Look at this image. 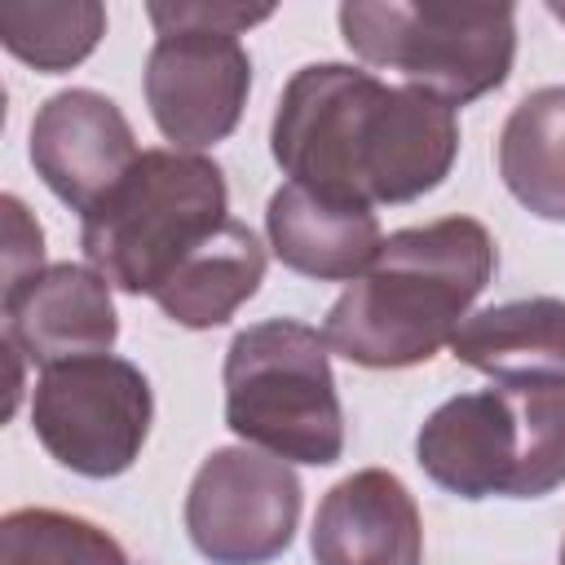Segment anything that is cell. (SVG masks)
Masks as SVG:
<instances>
[{"label":"cell","mask_w":565,"mask_h":565,"mask_svg":"<svg viewBox=\"0 0 565 565\" xmlns=\"http://www.w3.org/2000/svg\"><path fill=\"white\" fill-rule=\"evenodd\" d=\"M269 150L278 168L340 203H411L450 177L455 106L424 88H388L344 62L300 66L278 97Z\"/></svg>","instance_id":"obj_1"},{"label":"cell","mask_w":565,"mask_h":565,"mask_svg":"<svg viewBox=\"0 0 565 565\" xmlns=\"http://www.w3.org/2000/svg\"><path fill=\"white\" fill-rule=\"evenodd\" d=\"M494 278V238L472 216L397 230L322 322L327 349L371 371L428 362Z\"/></svg>","instance_id":"obj_2"},{"label":"cell","mask_w":565,"mask_h":565,"mask_svg":"<svg viewBox=\"0 0 565 565\" xmlns=\"http://www.w3.org/2000/svg\"><path fill=\"white\" fill-rule=\"evenodd\" d=\"M230 221L221 168L194 150H141L124 181L84 212L79 247L93 274L128 296H154L177 265Z\"/></svg>","instance_id":"obj_3"},{"label":"cell","mask_w":565,"mask_h":565,"mask_svg":"<svg viewBox=\"0 0 565 565\" xmlns=\"http://www.w3.org/2000/svg\"><path fill=\"white\" fill-rule=\"evenodd\" d=\"M419 468L459 499H543L565 486V380L499 384L441 402L419 437Z\"/></svg>","instance_id":"obj_4"},{"label":"cell","mask_w":565,"mask_h":565,"mask_svg":"<svg viewBox=\"0 0 565 565\" xmlns=\"http://www.w3.org/2000/svg\"><path fill=\"white\" fill-rule=\"evenodd\" d=\"M225 424L274 459L335 463L344 455V411L327 340L296 318L238 331L225 349Z\"/></svg>","instance_id":"obj_5"},{"label":"cell","mask_w":565,"mask_h":565,"mask_svg":"<svg viewBox=\"0 0 565 565\" xmlns=\"http://www.w3.org/2000/svg\"><path fill=\"white\" fill-rule=\"evenodd\" d=\"M344 44L375 71H393L406 88H424L446 106H463L499 88L516 57L512 4H340Z\"/></svg>","instance_id":"obj_6"},{"label":"cell","mask_w":565,"mask_h":565,"mask_svg":"<svg viewBox=\"0 0 565 565\" xmlns=\"http://www.w3.org/2000/svg\"><path fill=\"white\" fill-rule=\"evenodd\" d=\"M154 419L150 380L110 353L75 358L40 371L31 393V428L40 446L71 472L106 481L137 463Z\"/></svg>","instance_id":"obj_7"},{"label":"cell","mask_w":565,"mask_h":565,"mask_svg":"<svg viewBox=\"0 0 565 565\" xmlns=\"http://www.w3.org/2000/svg\"><path fill=\"white\" fill-rule=\"evenodd\" d=\"M300 521V481L287 459L225 446L203 459L185 494V530L212 565H265L287 552Z\"/></svg>","instance_id":"obj_8"},{"label":"cell","mask_w":565,"mask_h":565,"mask_svg":"<svg viewBox=\"0 0 565 565\" xmlns=\"http://www.w3.org/2000/svg\"><path fill=\"white\" fill-rule=\"evenodd\" d=\"M252 88V57L225 31L159 35L146 57V106L177 150H203L238 128Z\"/></svg>","instance_id":"obj_9"},{"label":"cell","mask_w":565,"mask_h":565,"mask_svg":"<svg viewBox=\"0 0 565 565\" xmlns=\"http://www.w3.org/2000/svg\"><path fill=\"white\" fill-rule=\"evenodd\" d=\"M137 159L141 150L124 110L93 88H66L31 119V163L40 181L79 216L93 212Z\"/></svg>","instance_id":"obj_10"},{"label":"cell","mask_w":565,"mask_h":565,"mask_svg":"<svg viewBox=\"0 0 565 565\" xmlns=\"http://www.w3.org/2000/svg\"><path fill=\"white\" fill-rule=\"evenodd\" d=\"M119 318L110 282L88 265H49L22 287L4 291V344H13L40 371L75 358L110 353Z\"/></svg>","instance_id":"obj_11"},{"label":"cell","mask_w":565,"mask_h":565,"mask_svg":"<svg viewBox=\"0 0 565 565\" xmlns=\"http://www.w3.org/2000/svg\"><path fill=\"white\" fill-rule=\"evenodd\" d=\"M309 547L318 565H419V508L393 472L362 468L327 490L313 516Z\"/></svg>","instance_id":"obj_12"},{"label":"cell","mask_w":565,"mask_h":565,"mask_svg":"<svg viewBox=\"0 0 565 565\" xmlns=\"http://www.w3.org/2000/svg\"><path fill=\"white\" fill-rule=\"evenodd\" d=\"M265 234L274 256L318 282H353L380 252V221L362 203L322 199L296 181L274 190L265 207Z\"/></svg>","instance_id":"obj_13"},{"label":"cell","mask_w":565,"mask_h":565,"mask_svg":"<svg viewBox=\"0 0 565 565\" xmlns=\"http://www.w3.org/2000/svg\"><path fill=\"white\" fill-rule=\"evenodd\" d=\"M450 353L499 384L565 380V300L530 296L468 313Z\"/></svg>","instance_id":"obj_14"},{"label":"cell","mask_w":565,"mask_h":565,"mask_svg":"<svg viewBox=\"0 0 565 565\" xmlns=\"http://www.w3.org/2000/svg\"><path fill=\"white\" fill-rule=\"evenodd\" d=\"M265 278V247L243 221H225L199 252H190L177 274L150 296L177 327L207 331L234 318L243 300L256 296Z\"/></svg>","instance_id":"obj_15"},{"label":"cell","mask_w":565,"mask_h":565,"mask_svg":"<svg viewBox=\"0 0 565 565\" xmlns=\"http://www.w3.org/2000/svg\"><path fill=\"white\" fill-rule=\"evenodd\" d=\"M499 177L508 194L543 216L565 221V88L521 97L499 132Z\"/></svg>","instance_id":"obj_16"},{"label":"cell","mask_w":565,"mask_h":565,"mask_svg":"<svg viewBox=\"0 0 565 565\" xmlns=\"http://www.w3.org/2000/svg\"><path fill=\"white\" fill-rule=\"evenodd\" d=\"M106 35V9L97 0H66V4H0V44L44 71L62 75L79 66L97 40Z\"/></svg>","instance_id":"obj_17"},{"label":"cell","mask_w":565,"mask_h":565,"mask_svg":"<svg viewBox=\"0 0 565 565\" xmlns=\"http://www.w3.org/2000/svg\"><path fill=\"white\" fill-rule=\"evenodd\" d=\"M0 565H132L128 552L93 521L18 508L0 521Z\"/></svg>","instance_id":"obj_18"},{"label":"cell","mask_w":565,"mask_h":565,"mask_svg":"<svg viewBox=\"0 0 565 565\" xmlns=\"http://www.w3.org/2000/svg\"><path fill=\"white\" fill-rule=\"evenodd\" d=\"M159 35L172 31H225L238 35L256 22H265L274 9H243V4H150L146 9Z\"/></svg>","instance_id":"obj_19"},{"label":"cell","mask_w":565,"mask_h":565,"mask_svg":"<svg viewBox=\"0 0 565 565\" xmlns=\"http://www.w3.org/2000/svg\"><path fill=\"white\" fill-rule=\"evenodd\" d=\"M0 207H4V291H13V287H22L26 278L44 274V234H40V225L26 216L22 199L4 194Z\"/></svg>","instance_id":"obj_20"},{"label":"cell","mask_w":565,"mask_h":565,"mask_svg":"<svg viewBox=\"0 0 565 565\" xmlns=\"http://www.w3.org/2000/svg\"><path fill=\"white\" fill-rule=\"evenodd\" d=\"M547 13H552V18H561V22H565V0H547Z\"/></svg>","instance_id":"obj_21"},{"label":"cell","mask_w":565,"mask_h":565,"mask_svg":"<svg viewBox=\"0 0 565 565\" xmlns=\"http://www.w3.org/2000/svg\"><path fill=\"white\" fill-rule=\"evenodd\" d=\"M561 565H565V547H561Z\"/></svg>","instance_id":"obj_22"}]
</instances>
